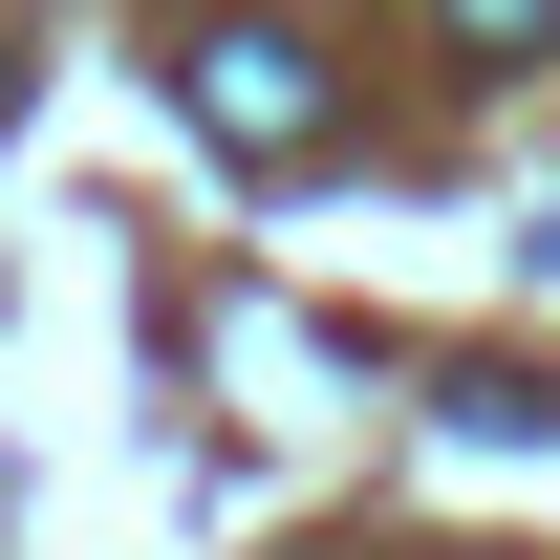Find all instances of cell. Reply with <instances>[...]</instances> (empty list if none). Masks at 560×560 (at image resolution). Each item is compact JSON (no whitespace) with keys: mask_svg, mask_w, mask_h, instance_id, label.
<instances>
[{"mask_svg":"<svg viewBox=\"0 0 560 560\" xmlns=\"http://www.w3.org/2000/svg\"><path fill=\"white\" fill-rule=\"evenodd\" d=\"M560 44V0H453V66H539Z\"/></svg>","mask_w":560,"mask_h":560,"instance_id":"cell-2","label":"cell"},{"mask_svg":"<svg viewBox=\"0 0 560 560\" xmlns=\"http://www.w3.org/2000/svg\"><path fill=\"white\" fill-rule=\"evenodd\" d=\"M173 108H195L237 173H302V151L346 130V86H324V44H302V22H195V44H173Z\"/></svg>","mask_w":560,"mask_h":560,"instance_id":"cell-1","label":"cell"}]
</instances>
